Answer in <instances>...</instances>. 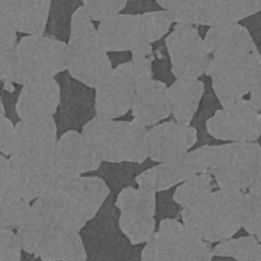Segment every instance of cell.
Listing matches in <instances>:
<instances>
[{
  "mask_svg": "<svg viewBox=\"0 0 261 261\" xmlns=\"http://www.w3.org/2000/svg\"><path fill=\"white\" fill-rule=\"evenodd\" d=\"M82 134L101 161L141 164L148 158L146 128L134 121H117L96 115Z\"/></svg>",
  "mask_w": 261,
  "mask_h": 261,
  "instance_id": "1",
  "label": "cell"
},
{
  "mask_svg": "<svg viewBox=\"0 0 261 261\" xmlns=\"http://www.w3.org/2000/svg\"><path fill=\"white\" fill-rule=\"evenodd\" d=\"M15 146L10 161L19 171L38 174L55 169L58 130L54 116L20 120L15 125Z\"/></svg>",
  "mask_w": 261,
  "mask_h": 261,
  "instance_id": "2",
  "label": "cell"
},
{
  "mask_svg": "<svg viewBox=\"0 0 261 261\" xmlns=\"http://www.w3.org/2000/svg\"><path fill=\"white\" fill-rule=\"evenodd\" d=\"M149 75L135 62L115 68L107 81L96 89L97 115L116 119L130 111L137 93L148 81Z\"/></svg>",
  "mask_w": 261,
  "mask_h": 261,
  "instance_id": "3",
  "label": "cell"
},
{
  "mask_svg": "<svg viewBox=\"0 0 261 261\" xmlns=\"http://www.w3.org/2000/svg\"><path fill=\"white\" fill-rule=\"evenodd\" d=\"M110 204L101 210L85 231L84 241L90 256L97 259L137 260L139 247L133 245L118 224L117 207Z\"/></svg>",
  "mask_w": 261,
  "mask_h": 261,
  "instance_id": "4",
  "label": "cell"
},
{
  "mask_svg": "<svg viewBox=\"0 0 261 261\" xmlns=\"http://www.w3.org/2000/svg\"><path fill=\"white\" fill-rule=\"evenodd\" d=\"M55 79L60 86V101L54 115L58 135L77 130L97 115L96 90L74 79L69 70H63Z\"/></svg>",
  "mask_w": 261,
  "mask_h": 261,
  "instance_id": "5",
  "label": "cell"
},
{
  "mask_svg": "<svg viewBox=\"0 0 261 261\" xmlns=\"http://www.w3.org/2000/svg\"><path fill=\"white\" fill-rule=\"evenodd\" d=\"M152 191L144 188L128 186L118 194L115 206L119 210L118 224L121 230L134 246L145 243L153 227Z\"/></svg>",
  "mask_w": 261,
  "mask_h": 261,
  "instance_id": "6",
  "label": "cell"
},
{
  "mask_svg": "<svg viewBox=\"0 0 261 261\" xmlns=\"http://www.w3.org/2000/svg\"><path fill=\"white\" fill-rule=\"evenodd\" d=\"M208 157L209 149L205 146L162 162L141 172L135 180L139 187L150 191H165L187 181L198 170L204 169L208 161Z\"/></svg>",
  "mask_w": 261,
  "mask_h": 261,
  "instance_id": "7",
  "label": "cell"
},
{
  "mask_svg": "<svg viewBox=\"0 0 261 261\" xmlns=\"http://www.w3.org/2000/svg\"><path fill=\"white\" fill-rule=\"evenodd\" d=\"M258 146L250 142L237 143L210 150L213 170L224 184H245L256 174Z\"/></svg>",
  "mask_w": 261,
  "mask_h": 261,
  "instance_id": "8",
  "label": "cell"
},
{
  "mask_svg": "<svg viewBox=\"0 0 261 261\" xmlns=\"http://www.w3.org/2000/svg\"><path fill=\"white\" fill-rule=\"evenodd\" d=\"M198 139L196 128L174 122L154 126L147 134L148 158L157 162L176 158L195 145Z\"/></svg>",
  "mask_w": 261,
  "mask_h": 261,
  "instance_id": "9",
  "label": "cell"
},
{
  "mask_svg": "<svg viewBox=\"0 0 261 261\" xmlns=\"http://www.w3.org/2000/svg\"><path fill=\"white\" fill-rule=\"evenodd\" d=\"M231 110H221L206 123L207 133L213 138L236 142H250L261 134L259 117L245 105Z\"/></svg>",
  "mask_w": 261,
  "mask_h": 261,
  "instance_id": "10",
  "label": "cell"
},
{
  "mask_svg": "<svg viewBox=\"0 0 261 261\" xmlns=\"http://www.w3.org/2000/svg\"><path fill=\"white\" fill-rule=\"evenodd\" d=\"M101 162L82 133L72 130L61 135L55 156V168L59 174L81 175L98 170Z\"/></svg>",
  "mask_w": 261,
  "mask_h": 261,
  "instance_id": "11",
  "label": "cell"
},
{
  "mask_svg": "<svg viewBox=\"0 0 261 261\" xmlns=\"http://www.w3.org/2000/svg\"><path fill=\"white\" fill-rule=\"evenodd\" d=\"M59 101L60 86L55 78L23 85L16 104L19 119L54 116Z\"/></svg>",
  "mask_w": 261,
  "mask_h": 261,
  "instance_id": "12",
  "label": "cell"
},
{
  "mask_svg": "<svg viewBox=\"0 0 261 261\" xmlns=\"http://www.w3.org/2000/svg\"><path fill=\"white\" fill-rule=\"evenodd\" d=\"M130 111L133 121L139 125H156L171 114L168 87L161 81H149L138 91Z\"/></svg>",
  "mask_w": 261,
  "mask_h": 261,
  "instance_id": "13",
  "label": "cell"
},
{
  "mask_svg": "<svg viewBox=\"0 0 261 261\" xmlns=\"http://www.w3.org/2000/svg\"><path fill=\"white\" fill-rule=\"evenodd\" d=\"M195 83L181 81L169 89L171 113L176 122L190 125L196 113L201 88Z\"/></svg>",
  "mask_w": 261,
  "mask_h": 261,
  "instance_id": "14",
  "label": "cell"
},
{
  "mask_svg": "<svg viewBox=\"0 0 261 261\" xmlns=\"http://www.w3.org/2000/svg\"><path fill=\"white\" fill-rule=\"evenodd\" d=\"M82 5L78 1H53L45 32L67 43L70 36L72 16Z\"/></svg>",
  "mask_w": 261,
  "mask_h": 261,
  "instance_id": "15",
  "label": "cell"
},
{
  "mask_svg": "<svg viewBox=\"0 0 261 261\" xmlns=\"http://www.w3.org/2000/svg\"><path fill=\"white\" fill-rule=\"evenodd\" d=\"M1 123H0V139L1 150L6 155L12 154L15 146V126L6 116L4 106L2 104Z\"/></svg>",
  "mask_w": 261,
  "mask_h": 261,
  "instance_id": "16",
  "label": "cell"
}]
</instances>
